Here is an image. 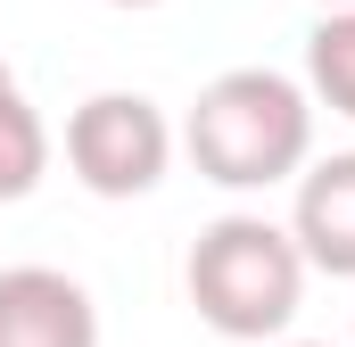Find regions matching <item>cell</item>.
<instances>
[{
    "label": "cell",
    "instance_id": "cell-2",
    "mask_svg": "<svg viewBox=\"0 0 355 347\" xmlns=\"http://www.w3.org/2000/svg\"><path fill=\"white\" fill-rule=\"evenodd\" d=\"M182 281H190V306H198L207 331H223V339H281L297 298H306V257L265 215H215L190 240Z\"/></svg>",
    "mask_w": 355,
    "mask_h": 347
},
{
    "label": "cell",
    "instance_id": "cell-7",
    "mask_svg": "<svg viewBox=\"0 0 355 347\" xmlns=\"http://www.w3.org/2000/svg\"><path fill=\"white\" fill-rule=\"evenodd\" d=\"M306 83L322 108L355 116V8H331L314 33H306Z\"/></svg>",
    "mask_w": 355,
    "mask_h": 347
},
{
    "label": "cell",
    "instance_id": "cell-6",
    "mask_svg": "<svg viewBox=\"0 0 355 347\" xmlns=\"http://www.w3.org/2000/svg\"><path fill=\"white\" fill-rule=\"evenodd\" d=\"M50 166V124L33 116V99L8 83L0 91V198H25Z\"/></svg>",
    "mask_w": 355,
    "mask_h": 347
},
{
    "label": "cell",
    "instance_id": "cell-8",
    "mask_svg": "<svg viewBox=\"0 0 355 347\" xmlns=\"http://www.w3.org/2000/svg\"><path fill=\"white\" fill-rule=\"evenodd\" d=\"M116 8H157V0H116Z\"/></svg>",
    "mask_w": 355,
    "mask_h": 347
},
{
    "label": "cell",
    "instance_id": "cell-1",
    "mask_svg": "<svg viewBox=\"0 0 355 347\" xmlns=\"http://www.w3.org/2000/svg\"><path fill=\"white\" fill-rule=\"evenodd\" d=\"M182 149L223 190H272V182L306 174L314 99H306V83H289L281 67H223L215 83L190 99Z\"/></svg>",
    "mask_w": 355,
    "mask_h": 347
},
{
    "label": "cell",
    "instance_id": "cell-4",
    "mask_svg": "<svg viewBox=\"0 0 355 347\" xmlns=\"http://www.w3.org/2000/svg\"><path fill=\"white\" fill-rule=\"evenodd\" d=\"M0 347H99V306L58 264H0Z\"/></svg>",
    "mask_w": 355,
    "mask_h": 347
},
{
    "label": "cell",
    "instance_id": "cell-10",
    "mask_svg": "<svg viewBox=\"0 0 355 347\" xmlns=\"http://www.w3.org/2000/svg\"><path fill=\"white\" fill-rule=\"evenodd\" d=\"M322 8H355V0H322Z\"/></svg>",
    "mask_w": 355,
    "mask_h": 347
},
{
    "label": "cell",
    "instance_id": "cell-9",
    "mask_svg": "<svg viewBox=\"0 0 355 347\" xmlns=\"http://www.w3.org/2000/svg\"><path fill=\"white\" fill-rule=\"evenodd\" d=\"M8 83H17V75H8V58H0V91H8Z\"/></svg>",
    "mask_w": 355,
    "mask_h": 347
},
{
    "label": "cell",
    "instance_id": "cell-5",
    "mask_svg": "<svg viewBox=\"0 0 355 347\" xmlns=\"http://www.w3.org/2000/svg\"><path fill=\"white\" fill-rule=\"evenodd\" d=\"M289 240L306 273H339L355 281V149L322 158L297 174V207H289Z\"/></svg>",
    "mask_w": 355,
    "mask_h": 347
},
{
    "label": "cell",
    "instance_id": "cell-11",
    "mask_svg": "<svg viewBox=\"0 0 355 347\" xmlns=\"http://www.w3.org/2000/svg\"><path fill=\"white\" fill-rule=\"evenodd\" d=\"M289 347H322V339H289Z\"/></svg>",
    "mask_w": 355,
    "mask_h": 347
},
{
    "label": "cell",
    "instance_id": "cell-3",
    "mask_svg": "<svg viewBox=\"0 0 355 347\" xmlns=\"http://www.w3.org/2000/svg\"><path fill=\"white\" fill-rule=\"evenodd\" d=\"M67 166L91 198H149L174 166V124L141 91H91L67 116Z\"/></svg>",
    "mask_w": 355,
    "mask_h": 347
}]
</instances>
